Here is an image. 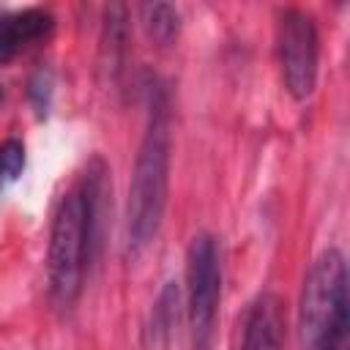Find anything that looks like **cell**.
I'll return each instance as SVG.
<instances>
[{
    "mask_svg": "<svg viewBox=\"0 0 350 350\" xmlns=\"http://www.w3.org/2000/svg\"><path fill=\"white\" fill-rule=\"evenodd\" d=\"M101 164L93 161L82 180L71 186L52 216L49 252H46V279L49 298L57 312H71L90 262V249L98 224V197H101Z\"/></svg>",
    "mask_w": 350,
    "mask_h": 350,
    "instance_id": "obj_1",
    "label": "cell"
},
{
    "mask_svg": "<svg viewBox=\"0 0 350 350\" xmlns=\"http://www.w3.org/2000/svg\"><path fill=\"white\" fill-rule=\"evenodd\" d=\"M167 183H170V120L167 101L161 90L150 93V115L148 129L139 142L129 202H126V230L131 249H145L161 227V216L167 208Z\"/></svg>",
    "mask_w": 350,
    "mask_h": 350,
    "instance_id": "obj_2",
    "label": "cell"
},
{
    "mask_svg": "<svg viewBox=\"0 0 350 350\" xmlns=\"http://www.w3.org/2000/svg\"><path fill=\"white\" fill-rule=\"evenodd\" d=\"M301 350H347V265L325 249L309 268L298 309Z\"/></svg>",
    "mask_w": 350,
    "mask_h": 350,
    "instance_id": "obj_3",
    "label": "cell"
},
{
    "mask_svg": "<svg viewBox=\"0 0 350 350\" xmlns=\"http://www.w3.org/2000/svg\"><path fill=\"white\" fill-rule=\"evenodd\" d=\"M186 298H189V328L194 350H208L216 328L219 298H221V260L216 238L200 232L191 238L186 252Z\"/></svg>",
    "mask_w": 350,
    "mask_h": 350,
    "instance_id": "obj_4",
    "label": "cell"
},
{
    "mask_svg": "<svg viewBox=\"0 0 350 350\" xmlns=\"http://www.w3.org/2000/svg\"><path fill=\"white\" fill-rule=\"evenodd\" d=\"M279 63L284 88L293 98L304 101L317 85L320 36L314 16L301 8H287L279 19Z\"/></svg>",
    "mask_w": 350,
    "mask_h": 350,
    "instance_id": "obj_5",
    "label": "cell"
},
{
    "mask_svg": "<svg viewBox=\"0 0 350 350\" xmlns=\"http://www.w3.org/2000/svg\"><path fill=\"white\" fill-rule=\"evenodd\" d=\"M52 30H55V16L41 5L0 11V63H8L22 52L33 49L36 44L46 41Z\"/></svg>",
    "mask_w": 350,
    "mask_h": 350,
    "instance_id": "obj_6",
    "label": "cell"
},
{
    "mask_svg": "<svg viewBox=\"0 0 350 350\" xmlns=\"http://www.w3.org/2000/svg\"><path fill=\"white\" fill-rule=\"evenodd\" d=\"M284 304L276 293H262L249 306L241 350H284Z\"/></svg>",
    "mask_w": 350,
    "mask_h": 350,
    "instance_id": "obj_7",
    "label": "cell"
},
{
    "mask_svg": "<svg viewBox=\"0 0 350 350\" xmlns=\"http://www.w3.org/2000/svg\"><path fill=\"white\" fill-rule=\"evenodd\" d=\"M139 16H142L148 38H153L156 44H172L178 38L180 14H178L175 5H170V3H148V5L139 8Z\"/></svg>",
    "mask_w": 350,
    "mask_h": 350,
    "instance_id": "obj_8",
    "label": "cell"
},
{
    "mask_svg": "<svg viewBox=\"0 0 350 350\" xmlns=\"http://www.w3.org/2000/svg\"><path fill=\"white\" fill-rule=\"evenodd\" d=\"M25 170V145L19 139L0 142V194L22 175Z\"/></svg>",
    "mask_w": 350,
    "mask_h": 350,
    "instance_id": "obj_9",
    "label": "cell"
},
{
    "mask_svg": "<svg viewBox=\"0 0 350 350\" xmlns=\"http://www.w3.org/2000/svg\"><path fill=\"white\" fill-rule=\"evenodd\" d=\"M0 101H3V90H0Z\"/></svg>",
    "mask_w": 350,
    "mask_h": 350,
    "instance_id": "obj_10",
    "label": "cell"
}]
</instances>
